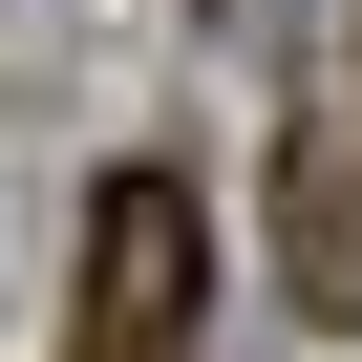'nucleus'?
Masks as SVG:
<instances>
[{
	"label": "nucleus",
	"instance_id": "obj_2",
	"mask_svg": "<svg viewBox=\"0 0 362 362\" xmlns=\"http://www.w3.org/2000/svg\"><path fill=\"white\" fill-rule=\"evenodd\" d=\"M277 214H298V298H320V320H362V170H341V149H298V192H277Z\"/></svg>",
	"mask_w": 362,
	"mask_h": 362
},
{
	"label": "nucleus",
	"instance_id": "obj_1",
	"mask_svg": "<svg viewBox=\"0 0 362 362\" xmlns=\"http://www.w3.org/2000/svg\"><path fill=\"white\" fill-rule=\"evenodd\" d=\"M64 362H214V192L192 170H107L86 192V320Z\"/></svg>",
	"mask_w": 362,
	"mask_h": 362
}]
</instances>
